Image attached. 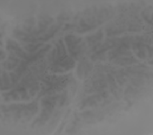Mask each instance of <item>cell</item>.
I'll list each match as a JSON object with an SVG mask.
<instances>
[{
	"label": "cell",
	"mask_w": 153,
	"mask_h": 135,
	"mask_svg": "<svg viewBox=\"0 0 153 135\" xmlns=\"http://www.w3.org/2000/svg\"><path fill=\"white\" fill-rule=\"evenodd\" d=\"M75 65L73 59L66 56L60 62L53 64L51 67V70L54 72H63L72 69Z\"/></svg>",
	"instance_id": "obj_1"
},
{
	"label": "cell",
	"mask_w": 153,
	"mask_h": 135,
	"mask_svg": "<svg viewBox=\"0 0 153 135\" xmlns=\"http://www.w3.org/2000/svg\"><path fill=\"white\" fill-rule=\"evenodd\" d=\"M65 41L68 46V50H72L80 44L82 41L80 37L74 35H68L65 37Z\"/></svg>",
	"instance_id": "obj_2"
},
{
	"label": "cell",
	"mask_w": 153,
	"mask_h": 135,
	"mask_svg": "<svg viewBox=\"0 0 153 135\" xmlns=\"http://www.w3.org/2000/svg\"><path fill=\"white\" fill-rule=\"evenodd\" d=\"M20 62H21L17 56L15 55H9L8 57V60L4 62L3 65L5 69L11 70L17 67Z\"/></svg>",
	"instance_id": "obj_3"
},
{
	"label": "cell",
	"mask_w": 153,
	"mask_h": 135,
	"mask_svg": "<svg viewBox=\"0 0 153 135\" xmlns=\"http://www.w3.org/2000/svg\"><path fill=\"white\" fill-rule=\"evenodd\" d=\"M92 65L91 63L87 62H82L80 63L78 67V74L79 76L85 77L87 76L89 72L91 71L92 69Z\"/></svg>",
	"instance_id": "obj_4"
},
{
	"label": "cell",
	"mask_w": 153,
	"mask_h": 135,
	"mask_svg": "<svg viewBox=\"0 0 153 135\" xmlns=\"http://www.w3.org/2000/svg\"><path fill=\"white\" fill-rule=\"evenodd\" d=\"M10 78H9L8 75L5 71H3L2 76L1 78V90L5 91L13 87V84L10 82Z\"/></svg>",
	"instance_id": "obj_5"
},
{
	"label": "cell",
	"mask_w": 153,
	"mask_h": 135,
	"mask_svg": "<svg viewBox=\"0 0 153 135\" xmlns=\"http://www.w3.org/2000/svg\"><path fill=\"white\" fill-rule=\"evenodd\" d=\"M59 95L47 96L42 100L41 103L43 107H53L56 105L57 100H59Z\"/></svg>",
	"instance_id": "obj_6"
},
{
	"label": "cell",
	"mask_w": 153,
	"mask_h": 135,
	"mask_svg": "<svg viewBox=\"0 0 153 135\" xmlns=\"http://www.w3.org/2000/svg\"><path fill=\"white\" fill-rule=\"evenodd\" d=\"M103 37V33L102 31L100 30L95 34H93L92 36H88L87 37L88 42L90 45H95L98 43V41L102 39Z\"/></svg>",
	"instance_id": "obj_7"
},
{
	"label": "cell",
	"mask_w": 153,
	"mask_h": 135,
	"mask_svg": "<svg viewBox=\"0 0 153 135\" xmlns=\"http://www.w3.org/2000/svg\"><path fill=\"white\" fill-rule=\"evenodd\" d=\"M6 49L8 51L13 52L14 53L16 52L22 50V49L20 47L19 45L18 44L16 41L11 40V39H8L7 41Z\"/></svg>",
	"instance_id": "obj_8"
},
{
	"label": "cell",
	"mask_w": 153,
	"mask_h": 135,
	"mask_svg": "<svg viewBox=\"0 0 153 135\" xmlns=\"http://www.w3.org/2000/svg\"><path fill=\"white\" fill-rule=\"evenodd\" d=\"M115 62L119 64L125 65H130L134 64L138 62L136 59L132 57H118L116 59Z\"/></svg>",
	"instance_id": "obj_9"
},
{
	"label": "cell",
	"mask_w": 153,
	"mask_h": 135,
	"mask_svg": "<svg viewBox=\"0 0 153 135\" xmlns=\"http://www.w3.org/2000/svg\"><path fill=\"white\" fill-rule=\"evenodd\" d=\"M43 45L42 43H32L26 45L24 47V49L27 51L31 53H33L38 50V49Z\"/></svg>",
	"instance_id": "obj_10"
},
{
	"label": "cell",
	"mask_w": 153,
	"mask_h": 135,
	"mask_svg": "<svg viewBox=\"0 0 153 135\" xmlns=\"http://www.w3.org/2000/svg\"><path fill=\"white\" fill-rule=\"evenodd\" d=\"M40 20H41V21H40L41 22L48 26L53 21V18L49 16L48 15L44 14L43 16H41V17H40Z\"/></svg>",
	"instance_id": "obj_11"
},
{
	"label": "cell",
	"mask_w": 153,
	"mask_h": 135,
	"mask_svg": "<svg viewBox=\"0 0 153 135\" xmlns=\"http://www.w3.org/2000/svg\"><path fill=\"white\" fill-rule=\"evenodd\" d=\"M39 90V84L33 83L30 87L29 88V94L31 96H34L36 93Z\"/></svg>",
	"instance_id": "obj_12"
},
{
	"label": "cell",
	"mask_w": 153,
	"mask_h": 135,
	"mask_svg": "<svg viewBox=\"0 0 153 135\" xmlns=\"http://www.w3.org/2000/svg\"><path fill=\"white\" fill-rule=\"evenodd\" d=\"M56 56H57V51H56V49H54L48 54V61L50 62H54L55 61V59H56Z\"/></svg>",
	"instance_id": "obj_13"
},
{
	"label": "cell",
	"mask_w": 153,
	"mask_h": 135,
	"mask_svg": "<svg viewBox=\"0 0 153 135\" xmlns=\"http://www.w3.org/2000/svg\"><path fill=\"white\" fill-rule=\"evenodd\" d=\"M67 93L64 92L62 93V95L59 96V105L60 107H62V105H65V103H66V101H67Z\"/></svg>",
	"instance_id": "obj_14"
},
{
	"label": "cell",
	"mask_w": 153,
	"mask_h": 135,
	"mask_svg": "<svg viewBox=\"0 0 153 135\" xmlns=\"http://www.w3.org/2000/svg\"><path fill=\"white\" fill-rule=\"evenodd\" d=\"M10 78L11 82L14 85L18 82L20 78V76H19L18 74H16V73H10Z\"/></svg>",
	"instance_id": "obj_15"
},
{
	"label": "cell",
	"mask_w": 153,
	"mask_h": 135,
	"mask_svg": "<svg viewBox=\"0 0 153 135\" xmlns=\"http://www.w3.org/2000/svg\"><path fill=\"white\" fill-rule=\"evenodd\" d=\"M140 29V27L138 25H133L129 27L130 31H139Z\"/></svg>",
	"instance_id": "obj_16"
},
{
	"label": "cell",
	"mask_w": 153,
	"mask_h": 135,
	"mask_svg": "<svg viewBox=\"0 0 153 135\" xmlns=\"http://www.w3.org/2000/svg\"><path fill=\"white\" fill-rule=\"evenodd\" d=\"M69 16L67 14H62L59 15L57 17V20L59 21H64V20H69Z\"/></svg>",
	"instance_id": "obj_17"
},
{
	"label": "cell",
	"mask_w": 153,
	"mask_h": 135,
	"mask_svg": "<svg viewBox=\"0 0 153 135\" xmlns=\"http://www.w3.org/2000/svg\"><path fill=\"white\" fill-rule=\"evenodd\" d=\"M137 55L138 57L140 59H144L146 57V52L144 50H140L137 53Z\"/></svg>",
	"instance_id": "obj_18"
},
{
	"label": "cell",
	"mask_w": 153,
	"mask_h": 135,
	"mask_svg": "<svg viewBox=\"0 0 153 135\" xmlns=\"http://www.w3.org/2000/svg\"><path fill=\"white\" fill-rule=\"evenodd\" d=\"M75 27V25L74 24H67L66 25V27L65 28L64 30H69L71 29H73Z\"/></svg>",
	"instance_id": "obj_19"
},
{
	"label": "cell",
	"mask_w": 153,
	"mask_h": 135,
	"mask_svg": "<svg viewBox=\"0 0 153 135\" xmlns=\"http://www.w3.org/2000/svg\"><path fill=\"white\" fill-rule=\"evenodd\" d=\"M0 57H1V60H3L4 59H5L6 57V53L5 52L2 50H1V52H0Z\"/></svg>",
	"instance_id": "obj_20"
}]
</instances>
